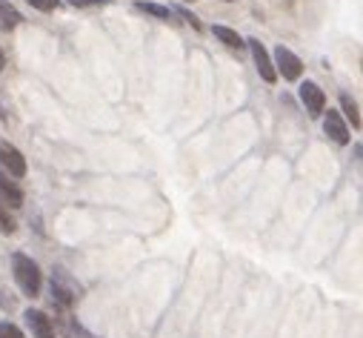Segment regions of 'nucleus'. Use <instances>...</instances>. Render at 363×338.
<instances>
[{
    "mask_svg": "<svg viewBox=\"0 0 363 338\" xmlns=\"http://www.w3.org/2000/svg\"><path fill=\"white\" fill-rule=\"evenodd\" d=\"M12 273H15V281L23 290V295H29V298H38L40 295L43 276H40V267L29 256H23V252H15V256H12Z\"/></svg>",
    "mask_w": 363,
    "mask_h": 338,
    "instance_id": "nucleus-1",
    "label": "nucleus"
},
{
    "mask_svg": "<svg viewBox=\"0 0 363 338\" xmlns=\"http://www.w3.org/2000/svg\"><path fill=\"white\" fill-rule=\"evenodd\" d=\"M275 72H281L286 80H298L301 72H303V63H301V58H298L292 49L278 46V49H275Z\"/></svg>",
    "mask_w": 363,
    "mask_h": 338,
    "instance_id": "nucleus-2",
    "label": "nucleus"
},
{
    "mask_svg": "<svg viewBox=\"0 0 363 338\" xmlns=\"http://www.w3.org/2000/svg\"><path fill=\"white\" fill-rule=\"evenodd\" d=\"M246 43H249V49H252V58H255V66H257L260 77H263L266 83H275V80H278V72H275V63H272L266 46H263L257 38H249Z\"/></svg>",
    "mask_w": 363,
    "mask_h": 338,
    "instance_id": "nucleus-3",
    "label": "nucleus"
},
{
    "mask_svg": "<svg viewBox=\"0 0 363 338\" xmlns=\"http://www.w3.org/2000/svg\"><path fill=\"white\" fill-rule=\"evenodd\" d=\"M301 101H303V107H306V112L312 118L323 115V109H326V95H323V89L318 87V83H312V80L301 83Z\"/></svg>",
    "mask_w": 363,
    "mask_h": 338,
    "instance_id": "nucleus-4",
    "label": "nucleus"
},
{
    "mask_svg": "<svg viewBox=\"0 0 363 338\" xmlns=\"http://www.w3.org/2000/svg\"><path fill=\"white\" fill-rule=\"evenodd\" d=\"M0 163L6 166V173H9L12 178H23V175H26V160H23V155H21L12 143H6V141H0Z\"/></svg>",
    "mask_w": 363,
    "mask_h": 338,
    "instance_id": "nucleus-5",
    "label": "nucleus"
},
{
    "mask_svg": "<svg viewBox=\"0 0 363 338\" xmlns=\"http://www.w3.org/2000/svg\"><path fill=\"white\" fill-rule=\"evenodd\" d=\"M323 132H326V138H332V141L340 143V146L349 143V126L343 124V118H340L337 109H329V112H326V118H323Z\"/></svg>",
    "mask_w": 363,
    "mask_h": 338,
    "instance_id": "nucleus-6",
    "label": "nucleus"
},
{
    "mask_svg": "<svg viewBox=\"0 0 363 338\" xmlns=\"http://www.w3.org/2000/svg\"><path fill=\"white\" fill-rule=\"evenodd\" d=\"M26 324L32 329V338H55V324L43 310H26Z\"/></svg>",
    "mask_w": 363,
    "mask_h": 338,
    "instance_id": "nucleus-7",
    "label": "nucleus"
},
{
    "mask_svg": "<svg viewBox=\"0 0 363 338\" xmlns=\"http://www.w3.org/2000/svg\"><path fill=\"white\" fill-rule=\"evenodd\" d=\"M135 9H138L140 15H149V18H157V21H163V23H177V15H174V9H169V6H160V4H152V0H138V4H135Z\"/></svg>",
    "mask_w": 363,
    "mask_h": 338,
    "instance_id": "nucleus-8",
    "label": "nucleus"
},
{
    "mask_svg": "<svg viewBox=\"0 0 363 338\" xmlns=\"http://www.w3.org/2000/svg\"><path fill=\"white\" fill-rule=\"evenodd\" d=\"M0 198H4V204H9V207H21L23 204V192L6 178V173H0Z\"/></svg>",
    "mask_w": 363,
    "mask_h": 338,
    "instance_id": "nucleus-9",
    "label": "nucleus"
},
{
    "mask_svg": "<svg viewBox=\"0 0 363 338\" xmlns=\"http://www.w3.org/2000/svg\"><path fill=\"white\" fill-rule=\"evenodd\" d=\"M52 301H57L60 307H72V301H74V293H72V287L63 284L60 273L52 276Z\"/></svg>",
    "mask_w": 363,
    "mask_h": 338,
    "instance_id": "nucleus-10",
    "label": "nucleus"
},
{
    "mask_svg": "<svg viewBox=\"0 0 363 338\" xmlns=\"http://www.w3.org/2000/svg\"><path fill=\"white\" fill-rule=\"evenodd\" d=\"M212 32H215V38H218V40H223L229 49H243V46H246V40H243V38H240L235 29H229V26L215 23V26H212Z\"/></svg>",
    "mask_w": 363,
    "mask_h": 338,
    "instance_id": "nucleus-11",
    "label": "nucleus"
},
{
    "mask_svg": "<svg viewBox=\"0 0 363 338\" xmlns=\"http://www.w3.org/2000/svg\"><path fill=\"white\" fill-rule=\"evenodd\" d=\"M0 23H4V29H15L21 23V12L9 4V0H0Z\"/></svg>",
    "mask_w": 363,
    "mask_h": 338,
    "instance_id": "nucleus-12",
    "label": "nucleus"
},
{
    "mask_svg": "<svg viewBox=\"0 0 363 338\" xmlns=\"http://www.w3.org/2000/svg\"><path fill=\"white\" fill-rule=\"evenodd\" d=\"M340 109H343V115L352 121V126L360 129V112H357V104H354L346 92H340Z\"/></svg>",
    "mask_w": 363,
    "mask_h": 338,
    "instance_id": "nucleus-13",
    "label": "nucleus"
},
{
    "mask_svg": "<svg viewBox=\"0 0 363 338\" xmlns=\"http://www.w3.org/2000/svg\"><path fill=\"white\" fill-rule=\"evenodd\" d=\"M0 338H26L21 327H15L12 321H0Z\"/></svg>",
    "mask_w": 363,
    "mask_h": 338,
    "instance_id": "nucleus-14",
    "label": "nucleus"
},
{
    "mask_svg": "<svg viewBox=\"0 0 363 338\" xmlns=\"http://www.w3.org/2000/svg\"><path fill=\"white\" fill-rule=\"evenodd\" d=\"M26 4L38 12H55L57 9V0H26Z\"/></svg>",
    "mask_w": 363,
    "mask_h": 338,
    "instance_id": "nucleus-15",
    "label": "nucleus"
},
{
    "mask_svg": "<svg viewBox=\"0 0 363 338\" xmlns=\"http://www.w3.org/2000/svg\"><path fill=\"white\" fill-rule=\"evenodd\" d=\"M74 9H92V6H106V0H66Z\"/></svg>",
    "mask_w": 363,
    "mask_h": 338,
    "instance_id": "nucleus-16",
    "label": "nucleus"
},
{
    "mask_svg": "<svg viewBox=\"0 0 363 338\" xmlns=\"http://www.w3.org/2000/svg\"><path fill=\"white\" fill-rule=\"evenodd\" d=\"M0 229H4V232H15V221L4 209H0Z\"/></svg>",
    "mask_w": 363,
    "mask_h": 338,
    "instance_id": "nucleus-17",
    "label": "nucleus"
},
{
    "mask_svg": "<svg viewBox=\"0 0 363 338\" xmlns=\"http://www.w3.org/2000/svg\"><path fill=\"white\" fill-rule=\"evenodd\" d=\"M174 15H180V18H184V21H186V23H192L195 29H201V21H198V18L192 15V12H186V9H177Z\"/></svg>",
    "mask_w": 363,
    "mask_h": 338,
    "instance_id": "nucleus-18",
    "label": "nucleus"
},
{
    "mask_svg": "<svg viewBox=\"0 0 363 338\" xmlns=\"http://www.w3.org/2000/svg\"><path fill=\"white\" fill-rule=\"evenodd\" d=\"M223 4H232V0H223Z\"/></svg>",
    "mask_w": 363,
    "mask_h": 338,
    "instance_id": "nucleus-19",
    "label": "nucleus"
}]
</instances>
